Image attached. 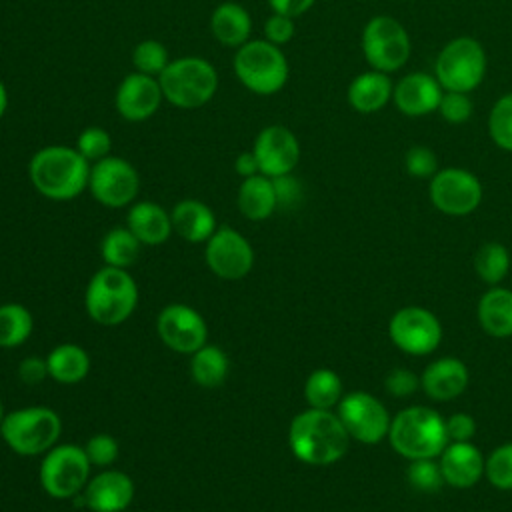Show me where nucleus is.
<instances>
[{
  "label": "nucleus",
  "mask_w": 512,
  "mask_h": 512,
  "mask_svg": "<svg viewBox=\"0 0 512 512\" xmlns=\"http://www.w3.org/2000/svg\"><path fill=\"white\" fill-rule=\"evenodd\" d=\"M350 444V436L332 410L308 408L294 416L288 428L292 454L306 464L326 466L338 462Z\"/></svg>",
  "instance_id": "1"
},
{
  "label": "nucleus",
  "mask_w": 512,
  "mask_h": 512,
  "mask_svg": "<svg viewBox=\"0 0 512 512\" xmlns=\"http://www.w3.org/2000/svg\"><path fill=\"white\" fill-rule=\"evenodd\" d=\"M32 186L50 200H72L88 188L90 162L64 144L40 148L28 164Z\"/></svg>",
  "instance_id": "2"
},
{
  "label": "nucleus",
  "mask_w": 512,
  "mask_h": 512,
  "mask_svg": "<svg viewBox=\"0 0 512 512\" xmlns=\"http://www.w3.org/2000/svg\"><path fill=\"white\" fill-rule=\"evenodd\" d=\"M392 448L408 458H436L448 444L444 418L426 406H410L398 412L388 430Z\"/></svg>",
  "instance_id": "3"
},
{
  "label": "nucleus",
  "mask_w": 512,
  "mask_h": 512,
  "mask_svg": "<svg viewBox=\"0 0 512 512\" xmlns=\"http://www.w3.org/2000/svg\"><path fill=\"white\" fill-rule=\"evenodd\" d=\"M86 312L104 326L122 324L132 316L138 304V288L124 268H100L86 288Z\"/></svg>",
  "instance_id": "4"
},
{
  "label": "nucleus",
  "mask_w": 512,
  "mask_h": 512,
  "mask_svg": "<svg viewBox=\"0 0 512 512\" xmlns=\"http://www.w3.org/2000/svg\"><path fill=\"white\" fill-rule=\"evenodd\" d=\"M164 100L178 108L194 110L210 102L218 90L216 68L198 56L170 60L158 76Z\"/></svg>",
  "instance_id": "5"
},
{
  "label": "nucleus",
  "mask_w": 512,
  "mask_h": 512,
  "mask_svg": "<svg viewBox=\"0 0 512 512\" xmlns=\"http://www.w3.org/2000/svg\"><path fill=\"white\" fill-rule=\"evenodd\" d=\"M234 72L244 88L260 96H270L284 88L290 68L280 46L268 40H248L236 48Z\"/></svg>",
  "instance_id": "6"
},
{
  "label": "nucleus",
  "mask_w": 512,
  "mask_h": 512,
  "mask_svg": "<svg viewBox=\"0 0 512 512\" xmlns=\"http://www.w3.org/2000/svg\"><path fill=\"white\" fill-rule=\"evenodd\" d=\"M62 432L60 416L48 406H28L4 416L0 434L4 442L22 456L46 454L56 446Z\"/></svg>",
  "instance_id": "7"
},
{
  "label": "nucleus",
  "mask_w": 512,
  "mask_h": 512,
  "mask_svg": "<svg viewBox=\"0 0 512 512\" xmlns=\"http://www.w3.org/2000/svg\"><path fill=\"white\" fill-rule=\"evenodd\" d=\"M486 66L484 46L472 36H458L440 48L434 62V76L444 90L470 94L482 84Z\"/></svg>",
  "instance_id": "8"
},
{
  "label": "nucleus",
  "mask_w": 512,
  "mask_h": 512,
  "mask_svg": "<svg viewBox=\"0 0 512 512\" xmlns=\"http://www.w3.org/2000/svg\"><path fill=\"white\" fill-rule=\"evenodd\" d=\"M360 46L370 68L386 74L400 70L412 52L408 30L388 14H376L364 24Z\"/></svg>",
  "instance_id": "9"
},
{
  "label": "nucleus",
  "mask_w": 512,
  "mask_h": 512,
  "mask_svg": "<svg viewBox=\"0 0 512 512\" xmlns=\"http://www.w3.org/2000/svg\"><path fill=\"white\" fill-rule=\"evenodd\" d=\"M90 466L84 448L74 444L54 446L40 464V484L52 498H74L86 488Z\"/></svg>",
  "instance_id": "10"
},
{
  "label": "nucleus",
  "mask_w": 512,
  "mask_h": 512,
  "mask_svg": "<svg viewBox=\"0 0 512 512\" xmlns=\"http://www.w3.org/2000/svg\"><path fill=\"white\" fill-rule=\"evenodd\" d=\"M430 202L448 216H466L482 202V184L476 174L464 168H442L430 178Z\"/></svg>",
  "instance_id": "11"
},
{
  "label": "nucleus",
  "mask_w": 512,
  "mask_h": 512,
  "mask_svg": "<svg viewBox=\"0 0 512 512\" xmlns=\"http://www.w3.org/2000/svg\"><path fill=\"white\" fill-rule=\"evenodd\" d=\"M88 190L100 204L122 208L134 202L140 190V176L128 160L106 156L90 166Z\"/></svg>",
  "instance_id": "12"
},
{
  "label": "nucleus",
  "mask_w": 512,
  "mask_h": 512,
  "mask_svg": "<svg viewBox=\"0 0 512 512\" xmlns=\"http://www.w3.org/2000/svg\"><path fill=\"white\" fill-rule=\"evenodd\" d=\"M336 414L342 420L348 436L362 444H378L384 436H388L392 422L384 404L376 396L362 390L342 396Z\"/></svg>",
  "instance_id": "13"
},
{
  "label": "nucleus",
  "mask_w": 512,
  "mask_h": 512,
  "mask_svg": "<svg viewBox=\"0 0 512 512\" xmlns=\"http://www.w3.org/2000/svg\"><path fill=\"white\" fill-rule=\"evenodd\" d=\"M388 334L402 352L424 356L438 348L442 326L430 310L422 306H406L396 310L390 318Z\"/></svg>",
  "instance_id": "14"
},
{
  "label": "nucleus",
  "mask_w": 512,
  "mask_h": 512,
  "mask_svg": "<svg viewBox=\"0 0 512 512\" xmlns=\"http://www.w3.org/2000/svg\"><path fill=\"white\" fill-rule=\"evenodd\" d=\"M206 264L224 280L244 278L254 264V250L250 242L234 228L220 226L206 240Z\"/></svg>",
  "instance_id": "15"
},
{
  "label": "nucleus",
  "mask_w": 512,
  "mask_h": 512,
  "mask_svg": "<svg viewBox=\"0 0 512 512\" xmlns=\"http://www.w3.org/2000/svg\"><path fill=\"white\" fill-rule=\"evenodd\" d=\"M158 336L174 352L194 354L206 344L208 328L200 312L186 304H170L158 314Z\"/></svg>",
  "instance_id": "16"
},
{
  "label": "nucleus",
  "mask_w": 512,
  "mask_h": 512,
  "mask_svg": "<svg viewBox=\"0 0 512 512\" xmlns=\"http://www.w3.org/2000/svg\"><path fill=\"white\" fill-rule=\"evenodd\" d=\"M252 152L258 160L260 174L276 178L290 174L296 168L300 160V142L290 128L282 124H270L258 132Z\"/></svg>",
  "instance_id": "17"
},
{
  "label": "nucleus",
  "mask_w": 512,
  "mask_h": 512,
  "mask_svg": "<svg viewBox=\"0 0 512 512\" xmlns=\"http://www.w3.org/2000/svg\"><path fill=\"white\" fill-rule=\"evenodd\" d=\"M164 100L158 78L140 72L128 74L114 96L116 112L128 122H142L156 114Z\"/></svg>",
  "instance_id": "18"
},
{
  "label": "nucleus",
  "mask_w": 512,
  "mask_h": 512,
  "mask_svg": "<svg viewBox=\"0 0 512 512\" xmlns=\"http://www.w3.org/2000/svg\"><path fill=\"white\" fill-rule=\"evenodd\" d=\"M444 88L434 74L410 72L404 74L392 90V102L400 114L410 118H422L438 112Z\"/></svg>",
  "instance_id": "19"
},
{
  "label": "nucleus",
  "mask_w": 512,
  "mask_h": 512,
  "mask_svg": "<svg viewBox=\"0 0 512 512\" xmlns=\"http://www.w3.org/2000/svg\"><path fill=\"white\" fill-rule=\"evenodd\" d=\"M78 496L92 512H122L134 500V482L120 470H104L90 478Z\"/></svg>",
  "instance_id": "20"
},
{
  "label": "nucleus",
  "mask_w": 512,
  "mask_h": 512,
  "mask_svg": "<svg viewBox=\"0 0 512 512\" xmlns=\"http://www.w3.org/2000/svg\"><path fill=\"white\" fill-rule=\"evenodd\" d=\"M444 482L454 488H470L484 474V456L470 442H448L440 454Z\"/></svg>",
  "instance_id": "21"
},
{
  "label": "nucleus",
  "mask_w": 512,
  "mask_h": 512,
  "mask_svg": "<svg viewBox=\"0 0 512 512\" xmlns=\"http://www.w3.org/2000/svg\"><path fill=\"white\" fill-rule=\"evenodd\" d=\"M420 386L428 398L446 402L460 396L468 386V368L454 356L438 358L426 366L420 376Z\"/></svg>",
  "instance_id": "22"
},
{
  "label": "nucleus",
  "mask_w": 512,
  "mask_h": 512,
  "mask_svg": "<svg viewBox=\"0 0 512 512\" xmlns=\"http://www.w3.org/2000/svg\"><path fill=\"white\" fill-rule=\"evenodd\" d=\"M392 90L394 82L390 80V74L370 68L352 78L346 90V98L356 112L374 114L392 102Z\"/></svg>",
  "instance_id": "23"
},
{
  "label": "nucleus",
  "mask_w": 512,
  "mask_h": 512,
  "mask_svg": "<svg viewBox=\"0 0 512 512\" xmlns=\"http://www.w3.org/2000/svg\"><path fill=\"white\" fill-rule=\"evenodd\" d=\"M128 228L142 244H162L168 240L172 230L170 214L156 202H136L128 210Z\"/></svg>",
  "instance_id": "24"
},
{
  "label": "nucleus",
  "mask_w": 512,
  "mask_h": 512,
  "mask_svg": "<svg viewBox=\"0 0 512 512\" xmlns=\"http://www.w3.org/2000/svg\"><path fill=\"white\" fill-rule=\"evenodd\" d=\"M172 230L188 242H206L216 232L214 212L200 200H180L172 212Z\"/></svg>",
  "instance_id": "25"
},
{
  "label": "nucleus",
  "mask_w": 512,
  "mask_h": 512,
  "mask_svg": "<svg viewBox=\"0 0 512 512\" xmlns=\"http://www.w3.org/2000/svg\"><path fill=\"white\" fill-rule=\"evenodd\" d=\"M210 32L220 44L228 48H240L250 40L252 18L242 4L222 2L210 16Z\"/></svg>",
  "instance_id": "26"
},
{
  "label": "nucleus",
  "mask_w": 512,
  "mask_h": 512,
  "mask_svg": "<svg viewBox=\"0 0 512 512\" xmlns=\"http://www.w3.org/2000/svg\"><path fill=\"white\" fill-rule=\"evenodd\" d=\"M478 322L494 338L512 336V290L492 286L478 302Z\"/></svg>",
  "instance_id": "27"
},
{
  "label": "nucleus",
  "mask_w": 512,
  "mask_h": 512,
  "mask_svg": "<svg viewBox=\"0 0 512 512\" xmlns=\"http://www.w3.org/2000/svg\"><path fill=\"white\" fill-rule=\"evenodd\" d=\"M236 202L242 216H246L248 220H266L278 208L272 178L264 174L242 178Z\"/></svg>",
  "instance_id": "28"
},
{
  "label": "nucleus",
  "mask_w": 512,
  "mask_h": 512,
  "mask_svg": "<svg viewBox=\"0 0 512 512\" xmlns=\"http://www.w3.org/2000/svg\"><path fill=\"white\" fill-rule=\"evenodd\" d=\"M50 378L60 384H76L90 372V356L78 344H60L46 356Z\"/></svg>",
  "instance_id": "29"
},
{
  "label": "nucleus",
  "mask_w": 512,
  "mask_h": 512,
  "mask_svg": "<svg viewBox=\"0 0 512 512\" xmlns=\"http://www.w3.org/2000/svg\"><path fill=\"white\" fill-rule=\"evenodd\" d=\"M228 356L224 354L222 348L204 344L192 354L190 360V374L196 384L204 388H214L226 380L228 374Z\"/></svg>",
  "instance_id": "30"
},
{
  "label": "nucleus",
  "mask_w": 512,
  "mask_h": 512,
  "mask_svg": "<svg viewBox=\"0 0 512 512\" xmlns=\"http://www.w3.org/2000/svg\"><path fill=\"white\" fill-rule=\"evenodd\" d=\"M304 398L310 408L330 410L342 400V380L330 368L314 370L304 382Z\"/></svg>",
  "instance_id": "31"
},
{
  "label": "nucleus",
  "mask_w": 512,
  "mask_h": 512,
  "mask_svg": "<svg viewBox=\"0 0 512 512\" xmlns=\"http://www.w3.org/2000/svg\"><path fill=\"white\" fill-rule=\"evenodd\" d=\"M140 246L142 242L130 232V228H112L106 232V236L102 238L100 244V254L106 262V266H114V268H128L136 262L138 254H140Z\"/></svg>",
  "instance_id": "32"
},
{
  "label": "nucleus",
  "mask_w": 512,
  "mask_h": 512,
  "mask_svg": "<svg viewBox=\"0 0 512 512\" xmlns=\"http://www.w3.org/2000/svg\"><path fill=\"white\" fill-rule=\"evenodd\" d=\"M34 320L26 306L8 302L0 306V348H16L32 334Z\"/></svg>",
  "instance_id": "33"
},
{
  "label": "nucleus",
  "mask_w": 512,
  "mask_h": 512,
  "mask_svg": "<svg viewBox=\"0 0 512 512\" xmlns=\"http://www.w3.org/2000/svg\"><path fill=\"white\" fill-rule=\"evenodd\" d=\"M474 270L490 286L502 282L510 270V254L500 242H486L474 256Z\"/></svg>",
  "instance_id": "34"
},
{
  "label": "nucleus",
  "mask_w": 512,
  "mask_h": 512,
  "mask_svg": "<svg viewBox=\"0 0 512 512\" xmlns=\"http://www.w3.org/2000/svg\"><path fill=\"white\" fill-rule=\"evenodd\" d=\"M488 136L506 152H512V92L502 94L488 114Z\"/></svg>",
  "instance_id": "35"
},
{
  "label": "nucleus",
  "mask_w": 512,
  "mask_h": 512,
  "mask_svg": "<svg viewBox=\"0 0 512 512\" xmlns=\"http://www.w3.org/2000/svg\"><path fill=\"white\" fill-rule=\"evenodd\" d=\"M168 62H170L168 50L158 40H142L132 50L134 72L158 78L164 72V68L168 66Z\"/></svg>",
  "instance_id": "36"
},
{
  "label": "nucleus",
  "mask_w": 512,
  "mask_h": 512,
  "mask_svg": "<svg viewBox=\"0 0 512 512\" xmlns=\"http://www.w3.org/2000/svg\"><path fill=\"white\" fill-rule=\"evenodd\" d=\"M484 474L498 490H512V442L502 444L484 460Z\"/></svg>",
  "instance_id": "37"
},
{
  "label": "nucleus",
  "mask_w": 512,
  "mask_h": 512,
  "mask_svg": "<svg viewBox=\"0 0 512 512\" xmlns=\"http://www.w3.org/2000/svg\"><path fill=\"white\" fill-rule=\"evenodd\" d=\"M408 484L418 490V492H438L444 484V476L440 470V462L434 458H420V460H410L408 466Z\"/></svg>",
  "instance_id": "38"
},
{
  "label": "nucleus",
  "mask_w": 512,
  "mask_h": 512,
  "mask_svg": "<svg viewBox=\"0 0 512 512\" xmlns=\"http://www.w3.org/2000/svg\"><path fill=\"white\" fill-rule=\"evenodd\" d=\"M110 148H112V138L110 134L100 128V126H88L78 134L76 140V150L90 162H98L106 156H110Z\"/></svg>",
  "instance_id": "39"
},
{
  "label": "nucleus",
  "mask_w": 512,
  "mask_h": 512,
  "mask_svg": "<svg viewBox=\"0 0 512 512\" xmlns=\"http://www.w3.org/2000/svg\"><path fill=\"white\" fill-rule=\"evenodd\" d=\"M472 112H474V104H472V98L466 92L444 90L440 106H438V114L442 116L444 122L464 124L472 118Z\"/></svg>",
  "instance_id": "40"
},
{
  "label": "nucleus",
  "mask_w": 512,
  "mask_h": 512,
  "mask_svg": "<svg viewBox=\"0 0 512 512\" xmlns=\"http://www.w3.org/2000/svg\"><path fill=\"white\" fill-rule=\"evenodd\" d=\"M404 168L412 178H432L438 172V158L432 148L414 144L404 154Z\"/></svg>",
  "instance_id": "41"
},
{
  "label": "nucleus",
  "mask_w": 512,
  "mask_h": 512,
  "mask_svg": "<svg viewBox=\"0 0 512 512\" xmlns=\"http://www.w3.org/2000/svg\"><path fill=\"white\" fill-rule=\"evenodd\" d=\"M118 442L114 436L110 434H94L88 438L86 446H84V452L90 460V464L94 466H110L116 458H118Z\"/></svg>",
  "instance_id": "42"
},
{
  "label": "nucleus",
  "mask_w": 512,
  "mask_h": 512,
  "mask_svg": "<svg viewBox=\"0 0 512 512\" xmlns=\"http://www.w3.org/2000/svg\"><path fill=\"white\" fill-rule=\"evenodd\" d=\"M384 386L394 398H406L416 392V388L420 386V378L408 368H394L384 378Z\"/></svg>",
  "instance_id": "43"
},
{
  "label": "nucleus",
  "mask_w": 512,
  "mask_h": 512,
  "mask_svg": "<svg viewBox=\"0 0 512 512\" xmlns=\"http://www.w3.org/2000/svg\"><path fill=\"white\" fill-rule=\"evenodd\" d=\"M296 34V26H294V18L284 16V14H276L272 12V16L264 22V40L282 46L288 44Z\"/></svg>",
  "instance_id": "44"
},
{
  "label": "nucleus",
  "mask_w": 512,
  "mask_h": 512,
  "mask_svg": "<svg viewBox=\"0 0 512 512\" xmlns=\"http://www.w3.org/2000/svg\"><path fill=\"white\" fill-rule=\"evenodd\" d=\"M274 192H276V202L280 208H292L302 200V186L300 182L290 174H282L272 178Z\"/></svg>",
  "instance_id": "45"
},
{
  "label": "nucleus",
  "mask_w": 512,
  "mask_h": 512,
  "mask_svg": "<svg viewBox=\"0 0 512 512\" xmlns=\"http://www.w3.org/2000/svg\"><path fill=\"white\" fill-rule=\"evenodd\" d=\"M446 422V434L448 442H470V438L476 434V422L466 412H456L448 416Z\"/></svg>",
  "instance_id": "46"
},
{
  "label": "nucleus",
  "mask_w": 512,
  "mask_h": 512,
  "mask_svg": "<svg viewBox=\"0 0 512 512\" xmlns=\"http://www.w3.org/2000/svg\"><path fill=\"white\" fill-rule=\"evenodd\" d=\"M18 376H20V380H22L24 384H30V386L44 382V380L50 376L46 358H40V356H28V358H24V360L20 362V366H18Z\"/></svg>",
  "instance_id": "47"
},
{
  "label": "nucleus",
  "mask_w": 512,
  "mask_h": 512,
  "mask_svg": "<svg viewBox=\"0 0 512 512\" xmlns=\"http://www.w3.org/2000/svg\"><path fill=\"white\" fill-rule=\"evenodd\" d=\"M316 0H268L272 12L276 14H284L290 18H298L302 14H306Z\"/></svg>",
  "instance_id": "48"
},
{
  "label": "nucleus",
  "mask_w": 512,
  "mask_h": 512,
  "mask_svg": "<svg viewBox=\"0 0 512 512\" xmlns=\"http://www.w3.org/2000/svg\"><path fill=\"white\" fill-rule=\"evenodd\" d=\"M234 170L238 176L242 178H250V176H256L260 174V166H258V160L254 156L252 150H246V152H240L234 160Z\"/></svg>",
  "instance_id": "49"
},
{
  "label": "nucleus",
  "mask_w": 512,
  "mask_h": 512,
  "mask_svg": "<svg viewBox=\"0 0 512 512\" xmlns=\"http://www.w3.org/2000/svg\"><path fill=\"white\" fill-rule=\"evenodd\" d=\"M6 108H8V90L0 80V118L6 114Z\"/></svg>",
  "instance_id": "50"
},
{
  "label": "nucleus",
  "mask_w": 512,
  "mask_h": 512,
  "mask_svg": "<svg viewBox=\"0 0 512 512\" xmlns=\"http://www.w3.org/2000/svg\"><path fill=\"white\" fill-rule=\"evenodd\" d=\"M4 416H6V412H4V406H2V400H0V426L4 422Z\"/></svg>",
  "instance_id": "51"
}]
</instances>
